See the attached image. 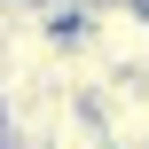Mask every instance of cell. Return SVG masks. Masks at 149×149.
Instances as JSON below:
<instances>
[{"label":"cell","mask_w":149,"mask_h":149,"mask_svg":"<svg viewBox=\"0 0 149 149\" xmlns=\"http://www.w3.org/2000/svg\"><path fill=\"white\" fill-rule=\"evenodd\" d=\"M71 31L102 55L110 79H118V71H149V8H141V0H94Z\"/></svg>","instance_id":"obj_1"},{"label":"cell","mask_w":149,"mask_h":149,"mask_svg":"<svg viewBox=\"0 0 149 149\" xmlns=\"http://www.w3.org/2000/svg\"><path fill=\"white\" fill-rule=\"evenodd\" d=\"M94 118L110 149H149V71H118L94 94Z\"/></svg>","instance_id":"obj_2"}]
</instances>
